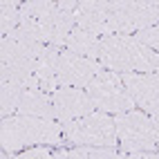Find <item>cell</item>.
Segmentation results:
<instances>
[{
    "label": "cell",
    "mask_w": 159,
    "mask_h": 159,
    "mask_svg": "<svg viewBox=\"0 0 159 159\" xmlns=\"http://www.w3.org/2000/svg\"><path fill=\"white\" fill-rule=\"evenodd\" d=\"M20 7H23V2H16V0H2L0 2V31H2V38L14 34L20 27Z\"/></svg>",
    "instance_id": "cell-18"
},
{
    "label": "cell",
    "mask_w": 159,
    "mask_h": 159,
    "mask_svg": "<svg viewBox=\"0 0 159 159\" xmlns=\"http://www.w3.org/2000/svg\"><path fill=\"white\" fill-rule=\"evenodd\" d=\"M76 27L85 29L94 36H103L110 38L112 29H110V2H99V0H83L76 5Z\"/></svg>",
    "instance_id": "cell-12"
},
{
    "label": "cell",
    "mask_w": 159,
    "mask_h": 159,
    "mask_svg": "<svg viewBox=\"0 0 159 159\" xmlns=\"http://www.w3.org/2000/svg\"><path fill=\"white\" fill-rule=\"evenodd\" d=\"M16 114L36 116V119H47V121H56L52 97H49L45 90H40V88H27V90L23 92Z\"/></svg>",
    "instance_id": "cell-13"
},
{
    "label": "cell",
    "mask_w": 159,
    "mask_h": 159,
    "mask_svg": "<svg viewBox=\"0 0 159 159\" xmlns=\"http://www.w3.org/2000/svg\"><path fill=\"white\" fill-rule=\"evenodd\" d=\"M148 116H150V121H152V128H155V137H157V141H159V108H155L152 112H148Z\"/></svg>",
    "instance_id": "cell-23"
},
{
    "label": "cell",
    "mask_w": 159,
    "mask_h": 159,
    "mask_svg": "<svg viewBox=\"0 0 159 159\" xmlns=\"http://www.w3.org/2000/svg\"><path fill=\"white\" fill-rule=\"evenodd\" d=\"M121 159H159L157 152H121Z\"/></svg>",
    "instance_id": "cell-22"
},
{
    "label": "cell",
    "mask_w": 159,
    "mask_h": 159,
    "mask_svg": "<svg viewBox=\"0 0 159 159\" xmlns=\"http://www.w3.org/2000/svg\"><path fill=\"white\" fill-rule=\"evenodd\" d=\"M159 25V2H110V29L114 34L134 36L143 29Z\"/></svg>",
    "instance_id": "cell-5"
},
{
    "label": "cell",
    "mask_w": 159,
    "mask_h": 159,
    "mask_svg": "<svg viewBox=\"0 0 159 159\" xmlns=\"http://www.w3.org/2000/svg\"><path fill=\"white\" fill-rule=\"evenodd\" d=\"M88 94L94 108L105 114H123L134 108V101L123 85L121 74L103 70L97 79L88 85Z\"/></svg>",
    "instance_id": "cell-7"
},
{
    "label": "cell",
    "mask_w": 159,
    "mask_h": 159,
    "mask_svg": "<svg viewBox=\"0 0 159 159\" xmlns=\"http://www.w3.org/2000/svg\"><path fill=\"white\" fill-rule=\"evenodd\" d=\"M58 14V2L47 0H29L20 7V31L36 43H52L54 20Z\"/></svg>",
    "instance_id": "cell-8"
},
{
    "label": "cell",
    "mask_w": 159,
    "mask_h": 159,
    "mask_svg": "<svg viewBox=\"0 0 159 159\" xmlns=\"http://www.w3.org/2000/svg\"><path fill=\"white\" fill-rule=\"evenodd\" d=\"M52 159H70V152L67 150H58V152L52 155Z\"/></svg>",
    "instance_id": "cell-24"
},
{
    "label": "cell",
    "mask_w": 159,
    "mask_h": 159,
    "mask_svg": "<svg viewBox=\"0 0 159 159\" xmlns=\"http://www.w3.org/2000/svg\"><path fill=\"white\" fill-rule=\"evenodd\" d=\"M70 159H121L114 148H92V146H76L74 150H67Z\"/></svg>",
    "instance_id": "cell-19"
},
{
    "label": "cell",
    "mask_w": 159,
    "mask_h": 159,
    "mask_svg": "<svg viewBox=\"0 0 159 159\" xmlns=\"http://www.w3.org/2000/svg\"><path fill=\"white\" fill-rule=\"evenodd\" d=\"M101 45H103V38L90 34L85 29H79L74 27V31L67 38V52L76 56H83V58H90V61H99L101 58Z\"/></svg>",
    "instance_id": "cell-16"
},
{
    "label": "cell",
    "mask_w": 159,
    "mask_h": 159,
    "mask_svg": "<svg viewBox=\"0 0 159 159\" xmlns=\"http://www.w3.org/2000/svg\"><path fill=\"white\" fill-rule=\"evenodd\" d=\"M134 36L139 38L146 47L155 49L157 54H159V25H155V27H150V29H143V31H139V34H134Z\"/></svg>",
    "instance_id": "cell-20"
},
{
    "label": "cell",
    "mask_w": 159,
    "mask_h": 159,
    "mask_svg": "<svg viewBox=\"0 0 159 159\" xmlns=\"http://www.w3.org/2000/svg\"><path fill=\"white\" fill-rule=\"evenodd\" d=\"M25 88L18 85V83H9V81H0V114L2 119L7 116H14L18 112V103H20V97H23Z\"/></svg>",
    "instance_id": "cell-17"
},
{
    "label": "cell",
    "mask_w": 159,
    "mask_h": 159,
    "mask_svg": "<svg viewBox=\"0 0 159 159\" xmlns=\"http://www.w3.org/2000/svg\"><path fill=\"white\" fill-rule=\"evenodd\" d=\"M76 0H63L58 2V14H56V20H54V34H52V43L54 47H63L67 45V38L70 34L76 27V18H74V11H76Z\"/></svg>",
    "instance_id": "cell-15"
},
{
    "label": "cell",
    "mask_w": 159,
    "mask_h": 159,
    "mask_svg": "<svg viewBox=\"0 0 159 159\" xmlns=\"http://www.w3.org/2000/svg\"><path fill=\"white\" fill-rule=\"evenodd\" d=\"M52 103H54L56 121L61 125L83 119V116H88L97 110L88 90H81V88H58L52 94Z\"/></svg>",
    "instance_id": "cell-10"
},
{
    "label": "cell",
    "mask_w": 159,
    "mask_h": 159,
    "mask_svg": "<svg viewBox=\"0 0 159 159\" xmlns=\"http://www.w3.org/2000/svg\"><path fill=\"white\" fill-rule=\"evenodd\" d=\"M63 125L58 121L36 119V116H23L14 114L2 119L0 125V139H2L5 152H18L27 146H49V143H63Z\"/></svg>",
    "instance_id": "cell-3"
},
{
    "label": "cell",
    "mask_w": 159,
    "mask_h": 159,
    "mask_svg": "<svg viewBox=\"0 0 159 159\" xmlns=\"http://www.w3.org/2000/svg\"><path fill=\"white\" fill-rule=\"evenodd\" d=\"M105 67L101 65L99 61H90V58H83L76 56L72 52H61V58H58V72H56V81H58V88H85L99 76Z\"/></svg>",
    "instance_id": "cell-9"
},
{
    "label": "cell",
    "mask_w": 159,
    "mask_h": 159,
    "mask_svg": "<svg viewBox=\"0 0 159 159\" xmlns=\"http://www.w3.org/2000/svg\"><path fill=\"white\" fill-rule=\"evenodd\" d=\"M123 85L132 97L134 105H139L141 112H152L159 108V72L148 74H121Z\"/></svg>",
    "instance_id": "cell-11"
},
{
    "label": "cell",
    "mask_w": 159,
    "mask_h": 159,
    "mask_svg": "<svg viewBox=\"0 0 159 159\" xmlns=\"http://www.w3.org/2000/svg\"><path fill=\"white\" fill-rule=\"evenodd\" d=\"M58 58H61V52L54 45H45L43 52L38 54L36 58V81H38V88L45 90L47 94H54L58 90V81H56V72H58Z\"/></svg>",
    "instance_id": "cell-14"
},
{
    "label": "cell",
    "mask_w": 159,
    "mask_h": 159,
    "mask_svg": "<svg viewBox=\"0 0 159 159\" xmlns=\"http://www.w3.org/2000/svg\"><path fill=\"white\" fill-rule=\"evenodd\" d=\"M0 159H11V157H9V152H5V150H2V157H0Z\"/></svg>",
    "instance_id": "cell-25"
},
{
    "label": "cell",
    "mask_w": 159,
    "mask_h": 159,
    "mask_svg": "<svg viewBox=\"0 0 159 159\" xmlns=\"http://www.w3.org/2000/svg\"><path fill=\"white\" fill-rule=\"evenodd\" d=\"M65 141L74 146H92V148H116V125L105 112H92L83 119L70 121L63 125Z\"/></svg>",
    "instance_id": "cell-4"
},
{
    "label": "cell",
    "mask_w": 159,
    "mask_h": 159,
    "mask_svg": "<svg viewBox=\"0 0 159 159\" xmlns=\"http://www.w3.org/2000/svg\"><path fill=\"white\" fill-rule=\"evenodd\" d=\"M116 139L123 152H155L157 137L150 116L141 110H130L114 116Z\"/></svg>",
    "instance_id": "cell-6"
},
{
    "label": "cell",
    "mask_w": 159,
    "mask_h": 159,
    "mask_svg": "<svg viewBox=\"0 0 159 159\" xmlns=\"http://www.w3.org/2000/svg\"><path fill=\"white\" fill-rule=\"evenodd\" d=\"M11 159H52V150L47 146H36V148H29L25 152H18Z\"/></svg>",
    "instance_id": "cell-21"
},
{
    "label": "cell",
    "mask_w": 159,
    "mask_h": 159,
    "mask_svg": "<svg viewBox=\"0 0 159 159\" xmlns=\"http://www.w3.org/2000/svg\"><path fill=\"white\" fill-rule=\"evenodd\" d=\"M99 63L116 74H148L159 72V54L146 47L137 36L114 34L103 38Z\"/></svg>",
    "instance_id": "cell-1"
},
{
    "label": "cell",
    "mask_w": 159,
    "mask_h": 159,
    "mask_svg": "<svg viewBox=\"0 0 159 159\" xmlns=\"http://www.w3.org/2000/svg\"><path fill=\"white\" fill-rule=\"evenodd\" d=\"M45 45L31 40L25 36L20 29H16L14 34H9L0 43V81L18 83L27 88H38L36 81V58L43 52Z\"/></svg>",
    "instance_id": "cell-2"
}]
</instances>
